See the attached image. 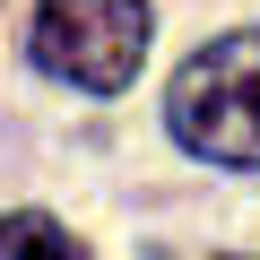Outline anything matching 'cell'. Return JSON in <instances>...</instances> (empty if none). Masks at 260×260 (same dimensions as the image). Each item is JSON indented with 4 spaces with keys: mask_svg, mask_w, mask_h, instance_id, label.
Returning <instances> with one entry per match:
<instances>
[{
    "mask_svg": "<svg viewBox=\"0 0 260 260\" xmlns=\"http://www.w3.org/2000/svg\"><path fill=\"white\" fill-rule=\"evenodd\" d=\"M165 121L208 165H260V26L200 44L165 95Z\"/></svg>",
    "mask_w": 260,
    "mask_h": 260,
    "instance_id": "cell-1",
    "label": "cell"
},
{
    "mask_svg": "<svg viewBox=\"0 0 260 260\" xmlns=\"http://www.w3.org/2000/svg\"><path fill=\"white\" fill-rule=\"evenodd\" d=\"M148 61V0H44L35 9V70L121 95Z\"/></svg>",
    "mask_w": 260,
    "mask_h": 260,
    "instance_id": "cell-2",
    "label": "cell"
},
{
    "mask_svg": "<svg viewBox=\"0 0 260 260\" xmlns=\"http://www.w3.org/2000/svg\"><path fill=\"white\" fill-rule=\"evenodd\" d=\"M0 260H87L78 234H61L44 208H18V217H0Z\"/></svg>",
    "mask_w": 260,
    "mask_h": 260,
    "instance_id": "cell-3",
    "label": "cell"
}]
</instances>
